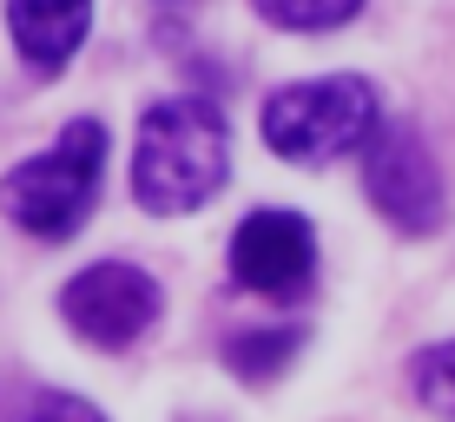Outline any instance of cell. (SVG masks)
Returning <instances> with one entry per match:
<instances>
[{"instance_id":"cell-1","label":"cell","mask_w":455,"mask_h":422,"mask_svg":"<svg viewBox=\"0 0 455 422\" xmlns=\"http://www.w3.org/2000/svg\"><path fill=\"white\" fill-rule=\"evenodd\" d=\"M225 171H231V132L212 100H159L139 119L132 198L152 218L198 211L205 198H218Z\"/></svg>"},{"instance_id":"cell-2","label":"cell","mask_w":455,"mask_h":422,"mask_svg":"<svg viewBox=\"0 0 455 422\" xmlns=\"http://www.w3.org/2000/svg\"><path fill=\"white\" fill-rule=\"evenodd\" d=\"M100 171H106V126L100 119H73V126L53 139V152H40V159L13 165L7 179H0V211L20 231L60 244L100 205Z\"/></svg>"},{"instance_id":"cell-3","label":"cell","mask_w":455,"mask_h":422,"mask_svg":"<svg viewBox=\"0 0 455 422\" xmlns=\"http://www.w3.org/2000/svg\"><path fill=\"white\" fill-rule=\"evenodd\" d=\"M376 126H383L376 86L356 80V73L297 80V86L264 100V139H271V152L291 159V165H331V159H343V152L370 146Z\"/></svg>"},{"instance_id":"cell-4","label":"cell","mask_w":455,"mask_h":422,"mask_svg":"<svg viewBox=\"0 0 455 422\" xmlns=\"http://www.w3.org/2000/svg\"><path fill=\"white\" fill-rule=\"evenodd\" d=\"M60 310H67V323L86 343H100V350H125V343H139L152 323H159L165 297H159V284H152L139 264L106 258V264H86V271L60 291Z\"/></svg>"},{"instance_id":"cell-5","label":"cell","mask_w":455,"mask_h":422,"mask_svg":"<svg viewBox=\"0 0 455 422\" xmlns=\"http://www.w3.org/2000/svg\"><path fill=\"white\" fill-rule=\"evenodd\" d=\"M363 192H370V205L403 231H435L443 225V171H435L429 146H422L416 132H403V126L370 132Z\"/></svg>"},{"instance_id":"cell-6","label":"cell","mask_w":455,"mask_h":422,"mask_svg":"<svg viewBox=\"0 0 455 422\" xmlns=\"http://www.w3.org/2000/svg\"><path fill=\"white\" fill-rule=\"evenodd\" d=\"M317 271V238L297 211H251L231 231V277L264 297H297Z\"/></svg>"},{"instance_id":"cell-7","label":"cell","mask_w":455,"mask_h":422,"mask_svg":"<svg viewBox=\"0 0 455 422\" xmlns=\"http://www.w3.org/2000/svg\"><path fill=\"white\" fill-rule=\"evenodd\" d=\"M13 46L34 73H60L92 27V0H7Z\"/></svg>"},{"instance_id":"cell-8","label":"cell","mask_w":455,"mask_h":422,"mask_svg":"<svg viewBox=\"0 0 455 422\" xmlns=\"http://www.w3.org/2000/svg\"><path fill=\"white\" fill-rule=\"evenodd\" d=\"M297 343H304V330H291V323H271V330H238V337L225 343V363L238 370V377L264 383V377H277V370L297 356Z\"/></svg>"},{"instance_id":"cell-9","label":"cell","mask_w":455,"mask_h":422,"mask_svg":"<svg viewBox=\"0 0 455 422\" xmlns=\"http://www.w3.org/2000/svg\"><path fill=\"white\" fill-rule=\"evenodd\" d=\"M271 27H291V34H331V27L356 20L363 0H251Z\"/></svg>"},{"instance_id":"cell-10","label":"cell","mask_w":455,"mask_h":422,"mask_svg":"<svg viewBox=\"0 0 455 422\" xmlns=\"http://www.w3.org/2000/svg\"><path fill=\"white\" fill-rule=\"evenodd\" d=\"M410 377H416V396L429 402L435 416L455 422V343H435V350H422Z\"/></svg>"},{"instance_id":"cell-11","label":"cell","mask_w":455,"mask_h":422,"mask_svg":"<svg viewBox=\"0 0 455 422\" xmlns=\"http://www.w3.org/2000/svg\"><path fill=\"white\" fill-rule=\"evenodd\" d=\"M20 422H106L92 402H80V396H67V389H40L34 402H27V416Z\"/></svg>"},{"instance_id":"cell-12","label":"cell","mask_w":455,"mask_h":422,"mask_svg":"<svg viewBox=\"0 0 455 422\" xmlns=\"http://www.w3.org/2000/svg\"><path fill=\"white\" fill-rule=\"evenodd\" d=\"M165 7H185V0H165Z\"/></svg>"}]
</instances>
